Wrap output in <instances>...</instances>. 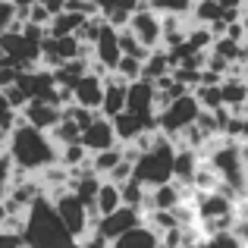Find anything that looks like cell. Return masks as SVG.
<instances>
[{
	"instance_id": "3957f363",
	"label": "cell",
	"mask_w": 248,
	"mask_h": 248,
	"mask_svg": "<svg viewBox=\"0 0 248 248\" xmlns=\"http://www.w3.org/2000/svg\"><path fill=\"white\" fill-rule=\"evenodd\" d=\"M198 116H201L198 97H195V94H186V97H179V101H173L164 113L157 116V120H160V132L170 135V139L179 145V135L188 132V129L198 123Z\"/></svg>"
},
{
	"instance_id": "ac0fdd59",
	"label": "cell",
	"mask_w": 248,
	"mask_h": 248,
	"mask_svg": "<svg viewBox=\"0 0 248 248\" xmlns=\"http://www.w3.org/2000/svg\"><path fill=\"white\" fill-rule=\"evenodd\" d=\"M195 97H198L201 110H207V113H217V110H223V85H201V88H195Z\"/></svg>"
},
{
	"instance_id": "e0dca14e",
	"label": "cell",
	"mask_w": 248,
	"mask_h": 248,
	"mask_svg": "<svg viewBox=\"0 0 248 248\" xmlns=\"http://www.w3.org/2000/svg\"><path fill=\"white\" fill-rule=\"evenodd\" d=\"M82 135H85V132H82L79 123H76V120H66V116H63V123L54 129V132H50V139H54V145H57V148H66V145H79Z\"/></svg>"
},
{
	"instance_id": "8fae6325",
	"label": "cell",
	"mask_w": 248,
	"mask_h": 248,
	"mask_svg": "<svg viewBox=\"0 0 248 248\" xmlns=\"http://www.w3.org/2000/svg\"><path fill=\"white\" fill-rule=\"evenodd\" d=\"M104 94H107V79H104V76L88 73L79 85H76V104L85 107V110H94V113H101Z\"/></svg>"
},
{
	"instance_id": "f1b7e54d",
	"label": "cell",
	"mask_w": 248,
	"mask_h": 248,
	"mask_svg": "<svg viewBox=\"0 0 248 248\" xmlns=\"http://www.w3.org/2000/svg\"><path fill=\"white\" fill-rule=\"evenodd\" d=\"M239 217H248V198L242 201V204H239Z\"/></svg>"
},
{
	"instance_id": "ba28073f",
	"label": "cell",
	"mask_w": 248,
	"mask_h": 248,
	"mask_svg": "<svg viewBox=\"0 0 248 248\" xmlns=\"http://www.w3.org/2000/svg\"><path fill=\"white\" fill-rule=\"evenodd\" d=\"M141 120H157V85L151 82H132L129 85V110Z\"/></svg>"
},
{
	"instance_id": "f546056e",
	"label": "cell",
	"mask_w": 248,
	"mask_h": 248,
	"mask_svg": "<svg viewBox=\"0 0 248 248\" xmlns=\"http://www.w3.org/2000/svg\"><path fill=\"white\" fill-rule=\"evenodd\" d=\"M242 154H245V164H248V145H242Z\"/></svg>"
},
{
	"instance_id": "52a82bcc",
	"label": "cell",
	"mask_w": 248,
	"mask_h": 248,
	"mask_svg": "<svg viewBox=\"0 0 248 248\" xmlns=\"http://www.w3.org/2000/svg\"><path fill=\"white\" fill-rule=\"evenodd\" d=\"M82 145L88 148L91 157H94V154H104V151H113V148H120V139H116L113 120H107V116L101 113V116H97V120L91 123L88 129H85Z\"/></svg>"
},
{
	"instance_id": "9c48e42d",
	"label": "cell",
	"mask_w": 248,
	"mask_h": 248,
	"mask_svg": "<svg viewBox=\"0 0 248 248\" xmlns=\"http://www.w3.org/2000/svg\"><path fill=\"white\" fill-rule=\"evenodd\" d=\"M22 123L38 132H54L57 126L63 123V110L54 107V104H44V101H29V107L22 110Z\"/></svg>"
},
{
	"instance_id": "30bf717a",
	"label": "cell",
	"mask_w": 248,
	"mask_h": 248,
	"mask_svg": "<svg viewBox=\"0 0 248 248\" xmlns=\"http://www.w3.org/2000/svg\"><path fill=\"white\" fill-rule=\"evenodd\" d=\"M94 60L91 63H97V66H104L110 76L116 73V66H120V60H123V50H120V31L113 29V25H107L104 29V35H101V41L94 44Z\"/></svg>"
},
{
	"instance_id": "6da1fadb",
	"label": "cell",
	"mask_w": 248,
	"mask_h": 248,
	"mask_svg": "<svg viewBox=\"0 0 248 248\" xmlns=\"http://www.w3.org/2000/svg\"><path fill=\"white\" fill-rule=\"evenodd\" d=\"M3 151L13 154L19 173H25V176H41L44 170L60 164V148L54 145V139L47 132H38V129L25 126V123L13 132L10 141H3Z\"/></svg>"
},
{
	"instance_id": "1f68e13d",
	"label": "cell",
	"mask_w": 248,
	"mask_h": 248,
	"mask_svg": "<svg viewBox=\"0 0 248 248\" xmlns=\"http://www.w3.org/2000/svg\"><path fill=\"white\" fill-rule=\"evenodd\" d=\"M195 3H207V0H195Z\"/></svg>"
},
{
	"instance_id": "4fadbf2b",
	"label": "cell",
	"mask_w": 248,
	"mask_h": 248,
	"mask_svg": "<svg viewBox=\"0 0 248 248\" xmlns=\"http://www.w3.org/2000/svg\"><path fill=\"white\" fill-rule=\"evenodd\" d=\"M170 76H173V60H170L167 47L151 50V57H148V63H145V76H141V79L151 82V85H157V82L170 79Z\"/></svg>"
},
{
	"instance_id": "7a4b0ae2",
	"label": "cell",
	"mask_w": 248,
	"mask_h": 248,
	"mask_svg": "<svg viewBox=\"0 0 248 248\" xmlns=\"http://www.w3.org/2000/svg\"><path fill=\"white\" fill-rule=\"evenodd\" d=\"M25 242H29V248H73L76 245V239L63 226L50 198H41L25 214Z\"/></svg>"
},
{
	"instance_id": "7402d4cb",
	"label": "cell",
	"mask_w": 248,
	"mask_h": 248,
	"mask_svg": "<svg viewBox=\"0 0 248 248\" xmlns=\"http://www.w3.org/2000/svg\"><path fill=\"white\" fill-rule=\"evenodd\" d=\"M113 76H120V79L129 82V85H132V82H141V76H145V63L135 60V57H123Z\"/></svg>"
},
{
	"instance_id": "d4e9b609",
	"label": "cell",
	"mask_w": 248,
	"mask_h": 248,
	"mask_svg": "<svg viewBox=\"0 0 248 248\" xmlns=\"http://www.w3.org/2000/svg\"><path fill=\"white\" fill-rule=\"evenodd\" d=\"M44 6H47V13L50 16H63V13H66V6H69V0H44Z\"/></svg>"
},
{
	"instance_id": "4dcf8cb0",
	"label": "cell",
	"mask_w": 248,
	"mask_h": 248,
	"mask_svg": "<svg viewBox=\"0 0 248 248\" xmlns=\"http://www.w3.org/2000/svg\"><path fill=\"white\" fill-rule=\"evenodd\" d=\"M245 66H248V44H245Z\"/></svg>"
},
{
	"instance_id": "603a6c76",
	"label": "cell",
	"mask_w": 248,
	"mask_h": 248,
	"mask_svg": "<svg viewBox=\"0 0 248 248\" xmlns=\"http://www.w3.org/2000/svg\"><path fill=\"white\" fill-rule=\"evenodd\" d=\"M207 248H245L242 242H239L232 232H220V236H214V239H207Z\"/></svg>"
},
{
	"instance_id": "d6a6232c",
	"label": "cell",
	"mask_w": 248,
	"mask_h": 248,
	"mask_svg": "<svg viewBox=\"0 0 248 248\" xmlns=\"http://www.w3.org/2000/svg\"><path fill=\"white\" fill-rule=\"evenodd\" d=\"M198 248H201V245H198Z\"/></svg>"
},
{
	"instance_id": "83f0119b",
	"label": "cell",
	"mask_w": 248,
	"mask_h": 248,
	"mask_svg": "<svg viewBox=\"0 0 248 248\" xmlns=\"http://www.w3.org/2000/svg\"><path fill=\"white\" fill-rule=\"evenodd\" d=\"M13 3H16L19 10H29V6H38V3H44V0H13Z\"/></svg>"
},
{
	"instance_id": "ffe728a7",
	"label": "cell",
	"mask_w": 248,
	"mask_h": 248,
	"mask_svg": "<svg viewBox=\"0 0 248 248\" xmlns=\"http://www.w3.org/2000/svg\"><path fill=\"white\" fill-rule=\"evenodd\" d=\"M85 164H91V154H88V148L82 145H66V148H60V167H66L69 173L73 170H79V167H85Z\"/></svg>"
},
{
	"instance_id": "9a60e30c",
	"label": "cell",
	"mask_w": 248,
	"mask_h": 248,
	"mask_svg": "<svg viewBox=\"0 0 248 248\" xmlns=\"http://www.w3.org/2000/svg\"><path fill=\"white\" fill-rule=\"evenodd\" d=\"M94 207L101 211V217H110V214L123 211V207H126V201H123V186H116V182L104 179L101 195H97V204H94Z\"/></svg>"
},
{
	"instance_id": "5b68a950",
	"label": "cell",
	"mask_w": 248,
	"mask_h": 248,
	"mask_svg": "<svg viewBox=\"0 0 248 248\" xmlns=\"http://www.w3.org/2000/svg\"><path fill=\"white\" fill-rule=\"evenodd\" d=\"M139 226H145V214L135 211V207H123V211H116V214H110V217L101 220V226H97V236H101L104 242L113 245L116 239H123L126 232L139 230Z\"/></svg>"
},
{
	"instance_id": "44dd1931",
	"label": "cell",
	"mask_w": 248,
	"mask_h": 248,
	"mask_svg": "<svg viewBox=\"0 0 248 248\" xmlns=\"http://www.w3.org/2000/svg\"><path fill=\"white\" fill-rule=\"evenodd\" d=\"M120 50H123V57H135V60H141V63H148V57H151V50L132 35V29L120 31Z\"/></svg>"
},
{
	"instance_id": "484cf974",
	"label": "cell",
	"mask_w": 248,
	"mask_h": 248,
	"mask_svg": "<svg viewBox=\"0 0 248 248\" xmlns=\"http://www.w3.org/2000/svg\"><path fill=\"white\" fill-rule=\"evenodd\" d=\"M220 6H223L226 13H242V6L248 3V0H217Z\"/></svg>"
},
{
	"instance_id": "8992f818",
	"label": "cell",
	"mask_w": 248,
	"mask_h": 248,
	"mask_svg": "<svg viewBox=\"0 0 248 248\" xmlns=\"http://www.w3.org/2000/svg\"><path fill=\"white\" fill-rule=\"evenodd\" d=\"M129 29H132V35L139 38L148 50L164 47V16H160V13H154L151 6H145V10L135 13Z\"/></svg>"
},
{
	"instance_id": "4316f807",
	"label": "cell",
	"mask_w": 248,
	"mask_h": 248,
	"mask_svg": "<svg viewBox=\"0 0 248 248\" xmlns=\"http://www.w3.org/2000/svg\"><path fill=\"white\" fill-rule=\"evenodd\" d=\"M94 6H101V13H110L113 6H120V0H91Z\"/></svg>"
},
{
	"instance_id": "d6986e66",
	"label": "cell",
	"mask_w": 248,
	"mask_h": 248,
	"mask_svg": "<svg viewBox=\"0 0 248 248\" xmlns=\"http://www.w3.org/2000/svg\"><path fill=\"white\" fill-rule=\"evenodd\" d=\"M148 6H151L154 13H160V16H192L195 10V0H148Z\"/></svg>"
},
{
	"instance_id": "5bb4252c",
	"label": "cell",
	"mask_w": 248,
	"mask_h": 248,
	"mask_svg": "<svg viewBox=\"0 0 248 248\" xmlns=\"http://www.w3.org/2000/svg\"><path fill=\"white\" fill-rule=\"evenodd\" d=\"M110 248H164V245H160V232L145 223V226H139V230L126 232L123 239H116Z\"/></svg>"
},
{
	"instance_id": "7c38bea8",
	"label": "cell",
	"mask_w": 248,
	"mask_h": 248,
	"mask_svg": "<svg viewBox=\"0 0 248 248\" xmlns=\"http://www.w3.org/2000/svg\"><path fill=\"white\" fill-rule=\"evenodd\" d=\"M129 110V82H123L120 76H107V94H104L101 113L107 120H116Z\"/></svg>"
},
{
	"instance_id": "2e32d148",
	"label": "cell",
	"mask_w": 248,
	"mask_h": 248,
	"mask_svg": "<svg viewBox=\"0 0 248 248\" xmlns=\"http://www.w3.org/2000/svg\"><path fill=\"white\" fill-rule=\"evenodd\" d=\"M123 160H126V151H123V145H120V148H113V151L94 154V157H91V170H94V173L101 176V179H107V176L113 173V170L120 167Z\"/></svg>"
},
{
	"instance_id": "cb8c5ba5",
	"label": "cell",
	"mask_w": 248,
	"mask_h": 248,
	"mask_svg": "<svg viewBox=\"0 0 248 248\" xmlns=\"http://www.w3.org/2000/svg\"><path fill=\"white\" fill-rule=\"evenodd\" d=\"M232 236H236L239 242L248 248V217H239V220H236V226H232Z\"/></svg>"
},
{
	"instance_id": "277c9868",
	"label": "cell",
	"mask_w": 248,
	"mask_h": 248,
	"mask_svg": "<svg viewBox=\"0 0 248 248\" xmlns=\"http://www.w3.org/2000/svg\"><path fill=\"white\" fill-rule=\"evenodd\" d=\"M54 207H57L63 226L69 230V236H73L76 242H85V239L94 236V226H91V207L85 204V201H79L73 192L54 198Z\"/></svg>"
}]
</instances>
